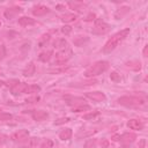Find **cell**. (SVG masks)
<instances>
[{
    "label": "cell",
    "instance_id": "1",
    "mask_svg": "<svg viewBox=\"0 0 148 148\" xmlns=\"http://www.w3.org/2000/svg\"><path fill=\"white\" fill-rule=\"evenodd\" d=\"M128 34H130V29H128V28L123 29V30L118 31L117 34H114V35L105 43V45L103 46V52H104V53H111V52L127 37Z\"/></svg>",
    "mask_w": 148,
    "mask_h": 148
},
{
    "label": "cell",
    "instance_id": "2",
    "mask_svg": "<svg viewBox=\"0 0 148 148\" xmlns=\"http://www.w3.org/2000/svg\"><path fill=\"white\" fill-rule=\"evenodd\" d=\"M108 68H109V62H108V61H105V60L96 61L95 64H92L91 66H89V67L84 71V76H86V77H92V76L101 75V74L104 73Z\"/></svg>",
    "mask_w": 148,
    "mask_h": 148
},
{
    "label": "cell",
    "instance_id": "3",
    "mask_svg": "<svg viewBox=\"0 0 148 148\" xmlns=\"http://www.w3.org/2000/svg\"><path fill=\"white\" fill-rule=\"evenodd\" d=\"M118 103L126 108H139L145 104V99L139 96H121L118 98Z\"/></svg>",
    "mask_w": 148,
    "mask_h": 148
},
{
    "label": "cell",
    "instance_id": "4",
    "mask_svg": "<svg viewBox=\"0 0 148 148\" xmlns=\"http://www.w3.org/2000/svg\"><path fill=\"white\" fill-rule=\"evenodd\" d=\"M72 50L69 46L65 47V49H60L57 53H56V59H54V64L57 65H64L66 64L71 58H72Z\"/></svg>",
    "mask_w": 148,
    "mask_h": 148
},
{
    "label": "cell",
    "instance_id": "5",
    "mask_svg": "<svg viewBox=\"0 0 148 148\" xmlns=\"http://www.w3.org/2000/svg\"><path fill=\"white\" fill-rule=\"evenodd\" d=\"M109 30H110V25L106 22H104L101 18H96L92 25L91 32L94 35H105L106 32H109Z\"/></svg>",
    "mask_w": 148,
    "mask_h": 148
},
{
    "label": "cell",
    "instance_id": "6",
    "mask_svg": "<svg viewBox=\"0 0 148 148\" xmlns=\"http://www.w3.org/2000/svg\"><path fill=\"white\" fill-rule=\"evenodd\" d=\"M8 86H9V89H10V92L14 95V96H17L22 92H24L25 88H27V83L24 82H20L17 80H10L8 82Z\"/></svg>",
    "mask_w": 148,
    "mask_h": 148
},
{
    "label": "cell",
    "instance_id": "7",
    "mask_svg": "<svg viewBox=\"0 0 148 148\" xmlns=\"http://www.w3.org/2000/svg\"><path fill=\"white\" fill-rule=\"evenodd\" d=\"M136 139V134L134 133H124L123 135H119V141L124 148H127L130 145H132Z\"/></svg>",
    "mask_w": 148,
    "mask_h": 148
},
{
    "label": "cell",
    "instance_id": "8",
    "mask_svg": "<svg viewBox=\"0 0 148 148\" xmlns=\"http://www.w3.org/2000/svg\"><path fill=\"white\" fill-rule=\"evenodd\" d=\"M28 136H29V131H28V130H20V131H17V132H15V133L10 136V139H12L14 142L21 143V142L27 141Z\"/></svg>",
    "mask_w": 148,
    "mask_h": 148
},
{
    "label": "cell",
    "instance_id": "9",
    "mask_svg": "<svg viewBox=\"0 0 148 148\" xmlns=\"http://www.w3.org/2000/svg\"><path fill=\"white\" fill-rule=\"evenodd\" d=\"M86 96L94 102H104L106 99L105 94L102 91H89L86 94Z\"/></svg>",
    "mask_w": 148,
    "mask_h": 148
},
{
    "label": "cell",
    "instance_id": "10",
    "mask_svg": "<svg viewBox=\"0 0 148 148\" xmlns=\"http://www.w3.org/2000/svg\"><path fill=\"white\" fill-rule=\"evenodd\" d=\"M65 101H66V103H67L69 106H72V108L86 103V101H84L82 97H76V96H65Z\"/></svg>",
    "mask_w": 148,
    "mask_h": 148
},
{
    "label": "cell",
    "instance_id": "11",
    "mask_svg": "<svg viewBox=\"0 0 148 148\" xmlns=\"http://www.w3.org/2000/svg\"><path fill=\"white\" fill-rule=\"evenodd\" d=\"M31 117L36 121H42V120H45L49 117V113L46 111H43V110H32L31 111Z\"/></svg>",
    "mask_w": 148,
    "mask_h": 148
},
{
    "label": "cell",
    "instance_id": "12",
    "mask_svg": "<svg viewBox=\"0 0 148 148\" xmlns=\"http://www.w3.org/2000/svg\"><path fill=\"white\" fill-rule=\"evenodd\" d=\"M127 127L134 131H141L143 128V123L139 119H130L127 123Z\"/></svg>",
    "mask_w": 148,
    "mask_h": 148
},
{
    "label": "cell",
    "instance_id": "13",
    "mask_svg": "<svg viewBox=\"0 0 148 148\" xmlns=\"http://www.w3.org/2000/svg\"><path fill=\"white\" fill-rule=\"evenodd\" d=\"M21 12H22V8L21 7H10V8H8V9L5 10V17L8 18V20H10V18H13L14 16H16Z\"/></svg>",
    "mask_w": 148,
    "mask_h": 148
},
{
    "label": "cell",
    "instance_id": "14",
    "mask_svg": "<svg viewBox=\"0 0 148 148\" xmlns=\"http://www.w3.org/2000/svg\"><path fill=\"white\" fill-rule=\"evenodd\" d=\"M50 12V9L46 7V6H43V5H39V6H36L32 8V14L35 16H43L45 14H47Z\"/></svg>",
    "mask_w": 148,
    "mask_h": 148
},
{
    "label": "cell",
    "instance_id": "15",
    "mask_svg": "<svg viewBox=\"0 0 148 148\" xmlns=\"http://www.w3.org/2000/svg\"><path fill=\"white\" fill-rule=\"evenodd\" d=\"M35 71H36V66H35V64H34L32 61H30V62L24 67V69H23V75H24V76H31V75L35 74Z\"/></svg>",
    "mask_w": 148,
    "mask_h": 148
},
{
    "label": "cell",
    "instance_id": "16",
    "mask_svg": "<svg viewBox=\"0 0 148 148\" xmlns=\"http://www.w3.org/2000/svg\"><path fill=\"white\" fill-rule=\"evenodd\" d=\"M18 24L22 25V27L32 25V24H35V20L31 18V17H28V16H22V17L18 18Z\"/></svg>",
    "mask_w": 148,
    "mask_h": 148
},
{
    "label": "cell",
    "instance_id": "17",
    "mask_svg": "<svg viewBox=\"0 0 148 148\" xmlns=\"http://www.w3.org/2000/svg\"><path fill=\"white\" fill-rule=\"evenodd\" d=\"M71 136H72V130H71V128H64V130L59 133V138H60L61 140H64V141L69 140Z\"/></svg>",
    "mask_w": 148,
    "mask_h": 148
},
{
    "label": "cell",
    "instance_id": "18",
    "mask_svg": "<svg viewBox=\"0 0 148 148\" xmlns=\"http://www.w3.org/2000/svg\"><path fill=\"white\" fill-rule=\"evenodd\" d=\"M51 56H52V51H51V50H46V51H43V52L38 56V59H39L40 61H43V62H46V61L50 60Z\"/></svg>",
    "mask_w": 148,
    "mask_h": 148
},
{
    "label": "cell",
    "instance_id": "19",
    "mask_svg": "<svg viewBox=\"0 0 148 148\" xmlns=\"http://www.w3.org/2000/svg\"><path fill=\"white\" fill-rule=\"evenodd\" d=\"M126 67H128L130 69H133V71H139L141 68V62L138 60H132V61L126 62Z\"/></svg>",
    "mask_w": 148,
    "mask_h": 148
},
{
    "label": "cell",
    "instance_id": "20",
    "mask_svg": "<svg viewBox=\"0 0 148 148\" xmlns=\"http://www.w3.org/2000/svg\"><path fill=\"white\" fill-rule=\"evenodd\" d=\"M25 142V141H24ZM39 142V139L38 138H30L25 143H24V147H28V148H36L37 145Z\"/></svg>",
    "mask_w": 148,
    "mask_h": 148
},
{
    "label": "cell",
    "instance_id": "21",
    "mask_svg": "<svg viewBox=\"0 0 148 148\" xmlns=\"http://www.w3.org/2000/svg\"><path fill=\"white\" fill-rule=\"evenodd\" d=\"M40 90V87L37 86V84H28L24 92L25 94H34V92H38Z\"/></svg>",
    "mask_w": 148,
    "mask_h": 148
},
{
    "label": "cell",
    "instance_id": "22",
    "mask_svg": "<svg viewBox=\"0 0 148 148\" xmlns=\"http://www.w3.org/2000/svg\"><path fill=\"white\" fill-rule=\"evenodd\" d=\"M72 110H73V112H82V111H89L90 110V106L88 105V104H80V105H77V106H74V108H72Z\"/></svg>",
    "mask_w": 148,
    "mask_h": 148
},
{
    "label": "cell",
    "instance_id": "23",
    "mask_svg": "<svg viewBox=\"0 0 148 148\" xmlns=\"http://www.w3.org/2000/svg\"><path fill=\"white\" fill-rule=\"evenodd\" d=\"M86 42H88V38L86 36H76L74 38V44L76 46H82L83 43H86Z\"/></svg>",
    "mask_w": 148,
    "mask_h": 148
},
{
    "label": "cell",
    "instance_id": "24",
    "mask_svg": "<svg viewBox=\"0 0 148 148\" xmlns=\"http://www.w3.org/2000/svg\"><path fill=\"white\" fill-rule=\"evenodd\" d=\"M68 6H69L72 9H76V10H79V12L84 8V5H83L82 2H76V1H74V2H68Z\"/></svg>",
    "mask_w": 148,
    "mask_h": 148
},
{
    "label": "cell",
    "instance_id": "25",
    "mask_svg": "<svg viewBox=\"0 0 148 148\" xmlns=\"http://www.w3.org/2000/svg\"><path fill=\"white\" fill-rule=\"evenodd\" d=\"M76 20V15L75 14H65L62 17H61V21L62 22H73Z\"/></svg>",
    "mask_w": 148,
    "mask_h": 148
},
{
    "label": "cell",
    "instance_id": "26",
    "mask_svg": "<svg viewBox=\"0 0 148 148\" xmlns=\"http://www.w3.org/2000/svg\"><path fill=\"white\" fill-rule=\"evenodd\" d=\"M13 118V116L8 112H5L0 109V121H7V120H10Z\"/></svg>",
    "mask_w": 148,
    "mask_h": 148
},
{
    "label": "cell",
    "instance_id": "27",
    "mask_svg": "<svg viewBox=\"0 0 148 148\" xmlns=\"http://www.w3.org/2000/svg\"><path fill=\"white\" fill-rule=\"evenodd\" d=\"M52 146H53V142L50 139H45L40 143V148H52Z\"/></svg>",
    "mask_w": 148,
    "mask_h": 148
},
{
    "label": "cell",
    "instance_id": "28",
    "mask_svg": "<svg viewBox=\"0 0 148 148\" xmlns=\"http://www.w3.org/2000/svg\"><path fill=\"white\" fill-rule=\"evenodd\" d=\"M49 40H50V35H49V34H44V35L42 36L40 40H39V47H43L44 44L47 43Z\"/></svg>",
    "mask_w": 148,
    "mask_h": 148
},
{
    "label": "cell",
    "instance_id": "29",
    "mask_svg": "<svg viewBox=\"0 0 148 148\" xmlns=\"http://www.w3.org/2000/svg\"><path fill=\"white\" fill-rule=\"evenodd\" d=\"M98 114H99V112H98V111H94V112H90V113L84 114V116H83V119H86V120L94 119V118H95V117H97Z\"/></svg>",
    "mask_w": 148,
    "mask_h": 148
},
{
    "label": "cell",
    "instance_id": "30",
    "mask_svg": "<svg viewBox=\"0 0 148 148\" xmlns=\"http://www.w3.org/2000/svg\"><path fill=\"white\" fill-rule=\"evenodd\" d=\"M110 77H111V80L114 81V82H119V81H120V75H119L117 72H112L111 75H110Z\"/></svg>",
    "mask_w": 148,
    "mask_h": 148
},
{
    "label": "cell",
    "instance_id": "31",
    "mask_svg": "<svg viewBox=\"0 0 148 148\" xmlns=\"http://www.w3.org/2000/svg\"><path fill=\"white\" fill-rule=\"evenodd\" d=\"M84 148H96V141L95 140H89L84 145Z\"/></svg>",
    "mask_w": 148,
    "mask_h": 148
},
{
    "label": "cell",
    "instance_id": "32",
    "mask_svg": "<svg viewBox=\"0 0 148 148\" xmlns=\"http://www.w3.org/2000/svg\"><path fill=\"white\" fill-rule=\"evenodd\" d=\"M61 31H62V34H65V35H69V32L72 31V27H69V25H65V27H62Z\"/></svg>",
    "mask_w": 148,
    "mask_h": 148
},
{
    "label": "cell",
    "instance_id": "33",
    "mask_svg": "<svg viewBox=\"0 0 148 148\" xmlns=\"http://www.w3.org/2000/svg\"><path fill=\"white\" fill-rule=\"evenodd\" d=\"M6 56V49L3 45H0V60H2Z\"/></svg>",
    "mask_w": 148,
    "mask_h": 148
},
{
    "label": "cell",
    "instance_id": "34",
    "mask_svg": "<svg viewBox=\"0 0 148 148\" xmlns=\"http://www.w3.org/2000/svg\"><path fill=\"white\" fill-rule=\"evenodd\" d=\"M71 119L69 118H61V119H58V120H56V125H60V124H64V123H68Z\"/></svg>",
    "mask_w": 148,
    "mask_h": 148
},
{
    "label": "cell",
    "instance_id": "35",
    "mask_svg": "<svg viewBox=\"0 0 148 148\" xmlns=\"http://www.w3.org/2000/svg\"><path fill=\"white\" fill-rule=\"evenodd\" d=\"M5 141H6V136L0 132V146H1L2 143H5Z\"/></svg>",
    "mask_w": 148,
    "mask_h": 148
},
{
    "label": "cell",
    "instance_id": "36",
    "mask_svg": "<svg viewBox=\"0 0 148 148\" xmlns=\"http://www.w3.org/2000/svg\"><path fill=\"white\" fill-rule=\"evenodd\" d=\"M94 17H95V14H89V16L86 18V21H91V20H94Z\"/></svg>",
    "mask_w": 148,
    "mask_h": 148
},
{
    "label": "cell",
    "instance_id": "37",
    "mask_svg": "<svg viewBox=\"0 0 148 148\" xmlns=\"http://www.w3.org/2000/svg\"><path fill=\"white\" fill-rule=\"evenodd\" d=\"M101 145H102L103 147H108V146H109V141H106V140H103V141H101Z\"/></svg>",
    "mask_w": 148,
    "mask_h": 148
},
{
    "label": "cell",
    "instance_id": "38",
    "mask_svg": "<svg viewBox=\"0 0 148 148\" xmlns=\"http://www.w3.org/2000/svg\"><path fill=\"white\" fill-rule=\"evenodd\" d=\"M147 50H148V45H146L143 49V57H147Z\"/></svg>",
    "mask_w": 148,
    "mask_h": 148
},
{
    "label": "cell",
    "instance_id": "39",
    "mask_svg": "<svg viewBox=\"0 0 148 148\" xmlns=\"http://www.w3.org/2000/svg\"><path fill=\"white\" fill-rule=\"evenodd\" d=\"M3 86H5V82L0 80V88H1V87H3Z\"/></svg>",
    "mask_w": 148,
    "mask_h": 148
},
{
    "label": "cell",
    "instance_id": "40",
    "mask_svg": "<svg viewBox=\"0 0 148 148\" xmlns=\"http://www.w3.org/2000/svg\"><path fill=\"white\" fill-rule=\"evenodd\" d=\"M0 25H1V23H0Z\"/></svg>",
    "mask_w": 148,
    "mask_h": 148
}]
</instances>
